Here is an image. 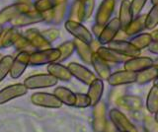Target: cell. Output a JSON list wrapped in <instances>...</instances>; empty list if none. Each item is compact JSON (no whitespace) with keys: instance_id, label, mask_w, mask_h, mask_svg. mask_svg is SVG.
<instances>
[{"instance_id":"cell-1","label":"cell","mask_w":158,"mask_h":132,"mask_svg":"<svg viewBox=\"0 0 158 132\" xmlns=\"http://www.w3.org/2000/svg\"><path fill=\"white\" fill-rule=\"evenodd\" d=\"M60 57V51L58 48H48L44 50H37L30 55V64L32 66H40L56 62Z\"/></svg>"},{"instance_id":"cell-2","label":"cell","mask_w":158,"mask_h":132,"mask_svg":"<svg viewBox=\"0 0 158 132\" xmlns=\"http://www.w3.org/2000/svg\"><path fill=\"white\" fill-rule=\"evenodd\" d=\"M58 80L52 75L46 73V74H36L26 78L24 81V85L29 90L43 89V88H51L57 84Z\"/></svg>"},{"instance_id":"cell-3","label":"cell","mask_w":158,"mask_h":132,"mask_svg":"<svg viewBox=\"0 0 158 132\" xmlns=\"http://www.w3.org/2000/svg\"><path fill=\"white\" fill-rule=\"evenodd\" d=\"M31 9H32L31 5L29 3L17 2L11 4V5L3 8L0 11V24L4 25V24L11 22L15 18H17L20 14L27 12L29 10H31Z\"/></svg>"},{"instance_id":"cell-4","label":"cell","mask_w":158,"mask_h":132,"mask_svg":"<svg viewBox=\"0 0 158 132\" xmlns=\"http://www.w3.org/2000/svg\"><path fill=\"white\" fill-rule=\"evenodd\" d=\"M43 21H46V14L39 12L35 9H31L27 12L20 14L17 18H15L13 21H11V24L13 27L19 28L34 25V24L41 23Z\"/></svg>"},{"instance_id":"cell-5","label":"cell","mask_w":158,"mask_h":132,"mask_svg":"<svg viewBox=\"0 0 158 132\" xmlns=\"http://www.w3.org/2000/svg\"><path fill=\"white\" fill-rule=\"evenodd\" d=\"M64 27H65V30L69 34H71L77 40L82 41L86 43L92 42L93 41L92 34L80 22H77L75 20H67L65 24H64Z\"/></svg>"},{"instance_id":"cell-6","label":"cell","mask_w":158,"mask_h":132,"mask_svg":"<svg viewBox=\"0 0 158 132\" xmlns=\"http://www.w3.org/2000/svg\"><path fill=\"white\" fill-rule=\"evenodd\" d=\"M113 125L120 132H138L135 124L121 110L113 109L109 112Z\"/></svg>"},{"instance_id":"cell-7","label":"cell","mask_w":158,"mask_h":132,"mask_svg":"<svg viewBox=\"0 0 158 132\" xmlns=\"http://www.w3.org/2000/svg\"><path fill=\"white\" fill-rule=\"evenodd\" d=\"M31 102L35 106L48 107V109H60L62 106V102L57 99L56 95L44 92H38L33 94Z\"/></svg>"},{"instance_id":"cell-8","label":"cell","mask_w":158,"mask_h":132,"mask_svg":"<svg viewBox=\"0 0 158 132\" xmlns=\"http://www.w3.org/2000/svg\"><path fill=\"white\" fill-rule=\"evenodd\" d=\"M121 30V24L118 18H114L104 26L101 34L98 37L100 45H108L109 42L115 40L118 31Z\"/></svg>"},{"instance_id":"cell-9","label":"cell","mask_w":158,"mask_h":132,"mask_svg":"<svg viewBox=\"0 0 158 132\" xmlns=\"http://www.w3.org/2000/svg\"><path fill=\"white\" fill-rule=\"evenodd\" d=\"M67 68L70 71L71 75L73 77H75L77 80H79L80 82H82L83 84L85 85H90L91 83L96 79L95 74L89 70L88 68H86L85 66H83L81 64L76 62H70L68 64Z\"/></svg>"},{"instance_id":"cell-10","label":"cell","mask_w":158,"mask_h":132,"mask_svg":"<svg viewBox=\"0 0 158 132\" xmlns=\"http://www.w3.org/2000/svg\"><path fill=\"white\" fill-rule=\"evenodd\" d=\"M30 55L31 53L28 51H20L19 54L14 58L9 72L12 79H18L23 75L27 66L30 64Z\"/></svg>"},{"instance_id":"cell-11","label":"cell","mask_w":158,"mask_h":132,"mask_svg":"<svg viewBox=\"0 0 158 132\" xmlns=\"http://www.w3.org/2000/svg\"><path fill=\"white\" fill-rule=\"evenodd\" d=\"M28 89L24 84H14L3 88L0 91V105H4L6 102L12 101L17 98L23 97L27 94Z\"/></svg>"},{"instance_id":"cell-12","label":"cell","mask_w":158,"mask_h":132,"mask_svg":"<svg viewBox=\"0 0 158 132\" xmlns=\"http://www.w3.org/2000/svg\"><path fill=\"white\" fill-rule=\"evenodd\" d=\"M23 35L29 41L31 46L33 48H36L37 50H44L52 48V43L48 42L46 38L42 36L41 32H40L38 29L31 28L25 32Z\"/></svg>"},{"instance_id":"cell-13","label":"cell","mask_w":158,"mask_h":132,"mask_svg":"<svg viewBox=\"0 0 158 132\" xmlns=\"http://www.w3.org/2000/svg\"><path fill=\"white\" fill-rule=\"evenodd\" d=\"M108 46L112 50L128 57H136L140 55V50H137L135 46H132L130 42L125 40H113L108 43Z\"/></svg>"},{"instance_id":"cell-14","label":"cell","mask_w":158,"mask_h":132,"mask_svg":"<svg viewBox=\"0 0 158 132\" xmlns=\"http://www.w3.org/2000/svg\"><path fill=\"white\" fill-rule=\"evenodd\" d=\"M137 73L131 72L128 70H120L117 72L111 73L110 77L108 78V83L111 86H121L126 84H131L136 81Z\"/></svg>"},{"instance_id":"cell-15","label":"cell","mask_w":158,"mask_h":132,"mask_svg":"<svg viewBox=\"0 0 158 132\" xmlns=\"http://www.w3.org/2000/svg\"><path fill=\"white\" fill-rule=\"evenodd\" d=\"M115 0H104L100 4L96 14V24L104 27L110 21V18L115 9Z\"/></svg>"},{"instance_id":"cell-16","label":"cell","mask_w":158,"mask_h":132,"mask_svg":"<svg viewBox=\"0 0 158 132\" xmlns=\"http://www.w3.org/2000/svg\"><path fill=\"white\" fill-rule=\"evenodd\" d=\"M107 126L106 120V106L104 102H99L94 106L93 111V129L95 132H104Z\"/></svg>"},{"instance_id":"cell-17","label":"cell","mask_w":158,"mask_h":132,"mask_svg":"<svg viewBox=\"0 0 158 132\" xmlns=\"http://www.w3.org/2000/svg\"><path fill=\"white\" fill-rule=\"evenodd\" d=\"M153 65V60L149 57H131L127 61L123 62V67L126 70L131 72H140L142 70L149 68Z\"/></svg>"},{"instance_id":"cell-18","label":"cell","mask_w":158,"mask_h":132,"mask_svg":"<svg viewBox=\"0 0 158 132\" xmlns=\"http://www.w3.org/2000/svg\"><path fill=\"white\" fill-rule=\"evenodd\" d=\"M96 52H97V54L101 58H103L105 61L112 62V63H123L125 61H127L128 58H131L127 55H123L122 53L112 50L110 47H105V46H99Z\"/></svg>"},{"instance_id":"cell-19","label":"cell","mask_w":158,"mask_h":132,"mask_svg":"<svg viewBox=\"0 0 158 132\" xmlns=\"http://www.w3.org/2000/svg\"><path fill=\"white\" fill-rule=\"evenodd\" d=\"M91 65H93L94 69L101 80H108V78L111 75V68L109 66L108 62L99 56L96 51L92 55Z\"/></svg>"},{"instance_id":"cell-20","label":"cell","mask_w":158,"mask_h":132,"mask_svg":"<svg viewBox=\"0 0 158 132\" xmlns=\"http://www.w3.org/2000/svg\"><path fill=\"white\" fill-rule=\"evenodd\" d=\"M47 69H48V74L52 75L54 78H56L57 80L66 82V81H70L72 78V75L68 68L66 66L60 64V63H56V62L49 63Z\"/></svg>"},{"instance_id":"cell-21","label":"cell","mask_w":158,"mask_h":132,"mask_svg":"<svg viewBox=\"0 0 158 132\" xmlns=\"http://www.w3.org/2000/svg\"><path fill=\"white\" fill-rule=\"evenodd\" d=\"M67 7V0H61L57 6L54 7L52 10L44 12L46 14V21L52 24H59L65 16Z\"/></svg>"},{"instance_id":"cell-22","label":"cell","mask_w":158,"mask_h":132,"mask_svg":"<svg viewBox=\"0 0 158 132\" xmlns=\"http://www.w3.org/2000/svg\"><path fill=\"white\" fill-rule=\"evenodd\" d=\"M104 92V83L103 80L99 79L94 80L90 85H89V89L87 92V96L90 99V106H96L99 102L101 101V98Z\"/></svg>"},{"instance_id":"cell-23","label":"cell","mask_w":158,"mask_h":132,"mask_svg":"<svg viewBox=\"0 0 158 132\" xmlns=\"http://www.w3.org/2000/svg\"><path fill=\"white\" fill-rule=\"evenodd\" d=\"M74 46H75V50L77 51L79 57L81 58V60L85 63V64H91V59L93 53L95 52L89 43H86L82 41H79L77 38L73 41Z\"/></svg>"},{"instance_id":"cell-24","label":"cell","mask_w":158,"mask_h":132,"mask_svg":"<svg viewBox=\"0 0 158 132\" xmlns=\"http://www.w3.org/2000/svg\"><path fill=\"white\" fill-rule=\"evenodd\" d=\"M132 12L131 8V1L130 0H123L120 7V13H118V21L121 24V30L125 29L130 25L132 21Z\"/></svg>"},{"instance_id":"cell-25","label":"cell","mask_w":158,"mask_h":132,"mask_svg":"<svg viewBox=\"0 0 158 132\" xmlns=\"http://www.w3.org/2000/svg\"><path fill=\"white\" fill-rule=\"evenodd\" d=\"M53 94L57 97V99L62 102V105L68 106H73L76 102V95L72 91L65 87H57L54 89Z\"/></svg>"},{"instance_id":"cell-26","label":"cell","mask_w":158,"mask_h":132,"mask_svg":"<svg viewBox=\"0 0 158 132\" xmlns=\"http://www.w3.org/2000/svg\"><path fill=\"white\" fill-rule=\"evenodd\" d=\"M95 7V0H84L78 3L77 9V19L79 22L87 21L91 17Z\"/></svg>"},{"instance_id":"cell-27","label":"cell","mask_w":158,"mask_h":132,"mask_svg":"<svg viewBox=\"0 0 158 132\" xmlns=\"http://www.w3.org/2000/svg\"><path fill=\"white\" fill-rule=\"evenodd\" d=\"M20 34L21 33H20L15 27L9 28L6 31H4L1 38H0V47L7 48V47L12 46L18 38V37L20 36Z\"/></svg>"},{"instance_id":"cell-28","label":"cell","mask_w":158,"mask_h":132,"mask_svg":"<svg viewBox=\"0 0 158 132\" xmlns=\"http://www.w3.org/2000/svg\"><path fill=\"white\" fill-rule=\"evenodd\" d=\"M157 76H158V69L152 65L149 68H146V69L140 72H137L135 82L138 83L139 85H144L146 83L153 81Z\"/></svg>"},{"instance_id":"cell-29","label":"cell","mask_w":158,"mask_h":132,"mask_svg":"<svg viewBox=\"0 0 158 132\" xmlns=\"http://www.w3.org/2000/svg\"><path fill=\"white\" fill-rule=\"evenodd\" d=\"M144 22H145V15L136 16V18L131 22V24L123 30V32H125L127 36L136 35V34L140 33L143 29H145Z\"/></svg>"},{"instance_id":"cell-30","label":"cell","mask_w":158,"mask_h":132,"mask_svg":"<svg viewBox=\"0 0 158 132\" xmlns=\"http://www.w3.org/2000/svg\"><path fill=\"white\" fill-rule=\"evenodd\" d=\"M146 107L150 114H155L158 109V88L155 86H153L148 93Z\"/></svg>"},{"instance_id":"cell-31","label":"cell","mask_w":158,"mask_h":132,"mask_svg":"<svg viewBox=\"0 0 158 132\" xmlns=\"http://www.w3.org/2000/svg\"><path fill=\"white\" fill-rule=\"evenodd\" d=\"M152 42V38L150 34H139L135 37H133L130 42L132 46H135L137 50H143V48L147 47Z\"/></svg>"},{"instance_id":"cell-32","label":"cell","mask_w":158,"mask_h":132,"mask_svg":"<svg viewBox=\"0 0 158 132\" xmlns=\"http://www.w3.org/2000/svg\"><path fill=\"white\" fill-rule=\"evenodd\" d=\"M60 1L61 0H37L35 2L34 9L39 12L44 13L52 10L54 7L60 3Z\"/></svg>"},{"instance_id":"cell-33","label":"cell","mask_w":158,"mask_h":132,"mask_svg":"<svg viewBox=\"0 0 158 132\" xmlns=\"http://www.w3.org/2000/svg\"><path fill=\"white\" fill-rule=\"evenodd\" d=\"M59 51H60V57L58 58L59 62H63L65 61L67 58H69L71 55L73 51L75 50V46H74V42H71V41H67L65 42L61 43L60 46H59L58 47Z\"/></svg>"},{"instance_id":"cell-34","label":"cell","mask_w":158,"mask_h":132,"mask_svg":"<svg viewBox=\"0 0 158 132\" xmlns=\"http://www.w3.org/2000/svg\"><path fill=\"white\" fill-rule=\"evenodd\" d=\"M145 29L152 30L158 25V4L153 5V7L150 9V11L145 16Z\"/></svg>"},{"instance_id":"cell-35","label":"cell","mask_w":158,"mask_h":132,"mask_svg":"<svg viewBox=\"0 0 158 132\" xmlns=\"http://www.w3.org/2000/svg\"><path fill=\"white\" fill-rule=\"evenodd\" d=\"M13 60L14 59L11 55H5L1 58L0 60V82H2L9 74Z\"/></svg>"},{"instance_id":"cell-36","label":"cell","mask_w":158,"mask_h":132,"mask_svg":"<svg viewBox=\"0 0 158 132\" xmlns=\"http://www.w3.org/2000/svg\"><path fill=\"white\" fill-rule=\"evenodd\" d=\"M120 102L123 106L130 110H136L140 106V99L136 97H123Z\"/></svg>"},{"instance_id":"cell-37","label":"cell","mask_w":158,"mask_h":132,"mask_svg":"<svg viewBox=\"0 0 158 132\" xmlns=\"http://www.w3.org/2000/svg\"><path fill=\"white\" fill-rule=\"evenodd\" d=\"M13 46L19 51H28V52H29L28 48L32 47L31 45H30L29 41L25 38V36L23 35V34H20V36L18 37V38L16 40V42H15V43Z\"/></svg>"},{"instance_id":"cell-38","label":"cell","mask_w":158,"mask_h":132,"mask_svg":"<svg viewBox=\"0 0 158 132\" xmlns=\"http://www.w3.org/2000/svg\"><path fill=\"white\" fill-rule=\"evenodd\" d=\"M75 95H76V102L74 106L79 107V109H85V107L90 106V99H89L87 94L77 93Z\"/></svg>"},{"instance_id":"cell-39","label":"cell","mask_w":158,"mask_h":132,"mask_svg":"<svg viewBox=\"0 0 158 132\" xmlns=\"http://www.w3.org/2000/svg\"><path fill=\"white\" fill-rule=\"evenodd\" d=\"M42 36L46 38V40L49 42H53L56 40H57L59 37V31L57 29H48V30H44V32L41 33Z\"/></svg>"},{"instance_id":"cell-40","label":"cell","mask_w":158,"mask_h":132,"mask_svg":"<svg viewBox=\"0 0 158 132\" xmlns=\"http://www.w3.org/2000/svg\"><path fill=\"white\" fill-rule=\"evenodd\" d=\"M146 1L147 0H132L131 2V8L133 17L138 16V14L141 12L142 8L144 7Z\"/></svg>"},{"instance_id":"cell-41","label":"cell","mask_w":158,"mask_h":132,"mask_svg":"<svg viewBox=\"0 0 158 132\" xmlns=\"http://www.w3.org/2000/svg\"><path fill=\"white\" fill-rule=\"evenodd\" d=\"M148 47V50L152 53H155V54H158V42L155 41H152L150 42V45L147 46Z\"/></svg>"},{"instance_id":"cell-42","label":"cell","mask_w":158,"mask_h":132,"mask_svg":"<svg viewBox=\"0 0 158 132\" xmlns=\"http://www.w3.org/2000/svg\"><path fill=\"white\" fill-rule=\"evenodd\" d=\"M103 28H104V27H102V26H100V25H97V24H95V25H94L93 28H92V32L94 33V35H95V36L99 37V35H100L101 32H102V30H103Z\"/></svg>"},{"instance_id":"cell-43","label":"cell","mask_w":158,"mask_h":132,"mask_svg":"<svg viewBox=\"0 0 158 132\" xmlns=\"http://www.w3.org/2000/svg\"><path fill=\"white\" fill-rule=\"evenodd\" d=\"M151 35V38H152V41H155V42H158V30L157 31H154Z\"/></svg>"},{"instance_id":"cell-44","label":"cell","mask_w":158,"mask_h":132,"mask_svg":"<svg viewBox=\"0 0 158 132\" xmlns=\"http://www.w3.org/2000/svg\"><path fill=\"white\" fill-rule=\"evenodd\" d=\"M3 33H4L3 25H1V24H0V38H1V37H2V35H3Z\"/></svg>"},{"instance_id":"cell-45","label":"cell","mask_w":158,"mask_h":132,"mask_svg":"<svg viewBox=\"0 0 158 132\" xmlns=\"http://www.w3.org/2000/svg\"><path fill=\"white\" fill-rule=\"evenodd\" d=\"M153 66L156 67L157 69H158V58H157V59H155V60H153Z\"/></svg>"},{"instance_id":"cell-46","label":"cell","mask_w":158,"mask_h":132,"mask_svg":"<svg viewBox=\"0 0 158 132\" xmlns=\"http://www.w3.org/2000/svg\"><path fill=\"white\" fill-rule=\"evenodd\" d=\"M153 81H154V85H153V86H155V87H157L158 88V76L155 78V79L154 80H153Z\"/></svg>"},{"instance_id":"cell-47","label":"cell","mask_w":158,"mask_h":132,"mask_svg":"<svg viewBox=\"0 0 158 132\" xmlns=\"http://www.w3.org/2000/svg\"><path fill=\"white\" fill-rule=\"evenodd\" d=\"M155 121L158 123V109H157V110H156V112H155Z\"/></svg>"},{"instance_id":"cell-48","label":"cell","mask_w":158,"mask_h":132,"mask_svg":"<svg viewBox=\"0 0 158 132\" xmlns=\"http://www.w3.org/2000/svg\"><path fill=\"white\" fill-rule=\"evenodd\" d=\"M151 3L153 4V5H155V4H158V0H150Z\"/></svg>"},{"instance_id":"cell-49","label":"cell","mask_w":158,"mask_h":132,"mask_svg":"<svg viewBox=\"0 0 158 132\" xmlns=\"http://www.w3.org/2000/svg\"><path fill=\"white\" fill-rule=\"evenodd\" d=\"M27 1H31V0H20V2H25V3H27Z\"/></svg>"},{"instance_id":"cell-50","label":"cell","mask_w":158,"mask_h":132,"mask_svg":"<svg viewBox=\"0 0 158 132\" xmlns=\"http://www.w3.org/2000/svg\"><path fill=\"white\" fill-rule=\"evenodd\" d=\"M2 57H3V56L1 55V53H0V60H1V58H2Z\"/></svg>"},{"instance_id":"cell-51","label":"cell","mask_w":158,"mask_h":132,"mask_svg":"<svg viewBox=\"0 0 158 132\" xmlns=\"http://www.w3.org/2000/svg\"><path fill=\"white\" fill-rule=\"evenodd\" d=\"M78 2H82V1H84V0H77Z\"/></svg>"}]
</instances>
